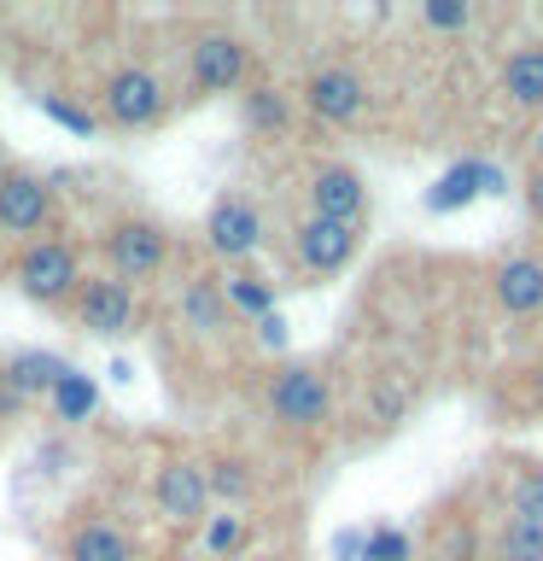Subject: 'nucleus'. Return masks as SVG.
<instances>
[{
    "mask_svg": "<svg viewBox=\"0 0 543 561\" xmlns=\"http://www.w3.org/2000/svg\"><path fill=\"white\" fill-rule=\"evenodd\" d=\"M420 18H427V30L455 35V30L473 24V7H467V0H427V7H420Z\"/></svg>",
    "mask_w": 543,
    "mask_h": 561,
    "instance_id": "cd10ccee",
    "label": "nucleus"
},
{
    "mask_svg": "<svg viewBox=\"0 0 543 561\" xmlns=\"http://www.w3.org/2000/svg\"><path fill=\"white\" fill-rule=\"evenodd\" d=\"M53 222V182L35 170L0 175V234H42Z\"/></svg>",
    "mask_w": 543,
    "mask_h": 561,
    "instance_id": "9b49d317",
    "label": "nucleus"
},
{
    "mask_svg": "<svg viewBox=\"0 0 543 561\" xmlns=\"http://www.w3.org/2000/svg\"><path fill=\"white\" fill-rule=\"evenodd\" d=\"M152 508L170 526H205L210 520V491H205V468L187 456H164L152 468Z\"/></svg>",
    "mask_w": 543,
    "mask_h": 561,
    "instance_id": "423d86ee",
    "label": "nucleus"
},
{
    "mask_svg": "<svg viewBox=\"0 0 543 561\" xmlns=\"http://www.w3.org/2000/svg\"><path fill=\"white\" fill-rule=\"evenodd\" d=\"M100 112L112 117L117 129H152V123L170 112V88L152 65H112L100 82Z\"/></svg>",
    "mask_w": 543,
    "mask_h": 561,
    "instance_id": "f03ea898",
    "label": "nucleus"
},
{
    "mask_svg": "<svg viewBox=\"0 0 543 561\" xmlns=\"http://www.w3.org/2000/svg\"><path fill=\"white\" fill-rule=\"evenodd\" d=\"M502 94L520 105V112H543V47H515L502 59Z\"/></svg>",
    "mask_w": 543,
    "mask_h": 561,
    "instance_id": "f3484780",
    "label": "nucleus"
},
{
    "mask_svg": "<svg viewBox=\"0 0 543 561\" xmlns=\"http://www.w3.org/2000/svg\"><path fill=\"white\" fill-rule=\"evenodd\" d=\"M368 410H374V421H380V427H392V421L403 415V386L380 380V386H374V398H368Z\"/></svg>",
    "mask_w": 543,
    "mask_h": 561,
    "instance_id": "c85d7f7f",
    "label": "nucleus"
},
{
    "mask_svg": "<svg viewBox=\"0 0 543 561\" xmlns=\"http://www.w3.org/2000/svg\"><path fill=\"white\" fill-rule=\"evenodd\" d=\"M257 328V345L263 351H287V316H280V310H269V316H263V322H252Z\"/></svg>",
    "mask_w": 543,
    "mask_h": 561,
    "instance_id": "c756f323",
    "label": "nucleus"
},
{
    "mask_svg": "<svg viewBox=\"0 0 543 561\" xmlns=\"http://www.w3.org/2000/svg\"><path fill=\"white\" fill-rule=\"evenodd\" d=\"M263 403H269V415L280 421V427H322V421L333 415V386L322 368H310V363H287V368H275L269 386H263Z\"/></svg>",
    "mask_w": 543,
    "mask_h": 561,
    "instance_id": "7ed1b4c3",
    "label": "nucleus"
},
{
    "mask_svg": "<svg viewBox=\"0 0 543 561\" xmlns=\"http://www.w3.org/2000/svg\"><path fill=\"white\" fill-rule=\"evenodd\" d=\"M525 210L543 222V170H532V182H525Z\"/></svg>",
    "mask_w": 543,
    "mask_h": 561,
    "instance_id": "473e14b6",
    "label": "nucleus"
},
{
    "mask_svg": "<svg viewBox=\"0 0 543 561\" xmlns=\"http://www.w3.org/2000/svg\"><path fill=\"white\" fill-rule=\"evenodd\" d=\"M362 245V228L350 222H327V217H304L292 228V257L304 263L310 275H339Z\"/></svg>",
    "mask_w": 543,
    "mask_h": 561,
    "instance_id": "9d476101",
    "label": "nucleus"
},
{
    "mask_svg": "<svg viewBox=\"0 0 543 561\" xmlns=\"http://www.w3.org/2000/svg\"><path fill=\"white\" fill-rule=\"evenodd\" d=\"M240 117H245V129H252V135H287V123H292V100L280 94L275 82H257L252 94L240 100Z\"/></svg>",
    "mask_w": 543,
    "mask_h": 561,
    "instance_id": "4be33fe9",
    "label": "nucleus"
},
{
    "mask_svg": "<svg viewBox=\"0 0 543 561\" xmlns=\"http://www.w3.org/2000/svg\"><path fill=\"white\" fill-rule=\"evenodd\" d=\"M65 561H135V538L117 520H82L65 538Z\"/></svg>",
    "mask_w": 543,
    "mask_h": 561,
    "instance_id": "4468645a",
    "label": "nucleus"
},
{
    "mask_svg": "<svg viewBox=\"0 0 543 561\" xmlns=\"http://www.w3.org/2000/svg\"><path fill=\"white\" fill-rule=\"evenodd\" d=\"M362 561H415V543L403 526H368L362 533Z\"/></svg>",
    "mask_w": 543,
    "mask_h": 561,
    "instance_id": "bb28decb",
    "label": "nucleus"
},
{
    "mask_svg": "<svg viewBox=\"0 0 543 561\" xmlns=\"http://www.w3.org/2000/svg\"><path fill=\"white\" fill-rule=\"evenodd\" d=\"M164 561H187V556H164Z\"/></svg>",
    "mask_w": 543,
    "mask_h": 561,
    "instance_id": "72a5a7b5",
    "label": "nucleus"
},
{
    "mask_svg": "<svg viewBox=\"0 0 543 561\" xmlns=\"http://www.w3.org/2000/svg\"><path fill=\"white\" fill-rule=\"evenodd\" d=\"M0 175H7V158H0Z\"/></svg>",
    "mask_w": 543,
    "mask_h": 561,
    "instance_id": "f704fd0d",
    "label": "nucleus"
},
{
    "mask_svg": "<svg viewBox=\"0 0 543 561\" xmlns=\"http://www.w3.org/2000/svg\"><path fill=\"white\" fill-rule=\"evenodd\" d=\"M245 538H252V526H245L240 515H210V520H205V556H217V561L240 556Z\"/></svg>",
    "mask_w": 543,
    "mask_h": 561,
    "instance_id": "a878e982",
    "label": "nucleus"
},
{
    "mask_svg": "<svg viewBox=\"0 0 543 561\" xmlns=\"http://www.w3.org/2000/svg\"><path fill=\"white\" fill-rule=\"evenodd\" d=\"M497 305H502L508 316L543 310V263H538V257H508V263H497Z\"/></svg>",
    "mask_w": 543,
    "mask_h": 561,
    "instance_id": "dca6fc26",
    "label": "nucleus"
},
{
    "mask_svg": "<svg viewBox=\"0 0 543 561\" xmlns=\"http://www.w3.org/2000/svg\"><path fill=\"white\" fill-rule=\"evenodd\" d=\"M480 193H508V175H502L497 164H490V158H462V164H450V170L427 187V210L450 217V210L473 205Z\"/></svg>",
    "mask_w": 543,
    "mask_h": 561,
    "instance_id": "ddd939ff",
    "label": "nucleus"
},
{
    "mask_svg": "<svg viewBox=\"0 0 543 561\" xmlns=\"http://www.w3.org/2000/svg\"><path fill=\"white\" fill-rule=\"evenodd\" d=\"M245 70H252V47H245L234 30L193 35V47H187V82H193V94H234V88L245 82Z\"/></svg>",
    "mask_w": 543,
    "mask_h": 561,
    "instance_id": "20e7f679",
    "label": "nucleus"
},
{
    "mask_svg": "<svg viewBox=\"0 0 543 561\" xmlns=\"http://www.w3.org/2000/svg\"><path fill=\"white\" fill-rule=\"evenodd\" d=\"M205 245L222 263L257 257V245H263V210L252 199H240V193H222V199L205 210Z\"/></svg>",
    "mask_w": 543,
    "mask_h": 561,
    "instance_id": "6e6552de",
    "label": "nucleus"
},
{
    "mask_svg": "<svg viewBox=\"0 0 543 561\" xmlns=\"http://www.w3.org/2000/svg\"><path fill=\"white\" fill-rule=\"evenodd\" d=\"M105 257H112V275L117 280H152L158 270L170 263V234H164V222H152V217H123L105 228Z\"/></svg>",
    "mask_w": 543,
    "mask_h": 561,
    "instance_id": "39448f33",
    "label": "nucleus"
},
{
    "mask_svg": "<svg viewBox=\"0 0 543 561\" xmlns=\"http://www.w3.org/2000/svg\"><path fill=\"white\" fill-rule=\"evenodd\" d=\"M0 368H7V380H12L24 398H47L70 363L59 357V351H18V357H7Z\"/></svg>",
    "mask_w": 543,
    "mask_h": 561,
    "instance_id": "6ab92c4d",
    "label": "nucleus"
},
{
    "mask_svg": "<svg viewBox=\"0 0 543 561\" xmlns=\"http://www.w3.org/2000/svg\"><path fill=\"white\" fill-rule=\"evenodd\" d=\"M175 310H182V328H193V333H222L234 322L222 305V275H193L182 298H175Z\"/></svg>",
    "mask_w": 543,
    "mask_h": 561,
    "instance_id": "2eb2a0df",
    "label": "nucleus"
},
{
    "mask_svg": "<svg viewBox=\"0 0 543 561\" xmlns=\"http://www.w3.org/2000/svg\"><path fill=\"white\" fill-rule=\"evenodd\" d=\"M362 533H368V526H345V533H333V561H362Z\"/></svg>",
    "mask_w": 543,
    "mask_h": 561,
    "instance_id": "7c9ffc66",
    "label": "nucleus"
},
{
    "mask_svg": "<svg viewBox=\"0 0 543 561\" xmlns=\"http://www.w3.org/2000/svg\"><path fill=\"white\" fill-rule=\"evenodd\" d=\"M497 561H543V526H525V520H502L497 533Z\"/></svg>",
    "mask_w": 543,
    "mask_h": 561,
    "instance_id": "393cba45",
    "label": "nucleus"
},
{
    "mask_svg": "<svg viewBox=\"0 0 543 561\" xmlns=\"http://www.w3.org/2000/svg\"><path fill=\"white\" fill-rule=\"evenodd\" d=\"M12 280H18V293H24L30 305H65V298H77V287H82V257H77L70 240L42 234V240H30L24 252H18Z\"/></svg>",
    "mask_w": 543,
    "mask_h": 561,
    "instance_id": "f257e3e1",
    "label": "nucleus"
},
{
    "mask_svg": "<svg viewBox=\"0 0 543 561\" xmlns=\"http://www.w3.org/2000/svg\"><path fill=\"white\" fill-rule=\"evenodd\" d=\"M47 403H53V415H59L65 427H82V421H94V410H100V380L70 363L59 375V386L47 392Z\"/></svg>",
    "mask_w": 543,
    "mask_h": 561,
    "instance_id": "a211bd4d",
    "label": "nucleus"
},
{
    "mask_svg": "<svg viewBox=\"0 0 543 561\" xmlns=\"http://www.w3.org/2000/svg\"><path fill=\"white\" fill-rule=\"evenodd\" d=\"M222 305H228V316L263 322V316L275 310V280H263L257 270H234V275H222Z\"/></svg>",
    "mask_w": 543,
    "mask_h": 561,
    "instance_id": "aec40b11",
    "label": "nucleus"
},
{
    "mask_svg": "<svg viewBox=\"0 0 543 561\" xmlns=\"http://www.w3.org/2000/svg\"><path fill=\"white\" fill-rule=\"evenodd\" d=\"M304 105H310L315 123L345 129V123H357L368 112V82L350 65H322V70H310V82H304Z\"/></svg>",
    "mask_w": 543,
    "mask_h": 561,
    "instance_id": "1a4fd4ad",
    "label": "nucleus"
},
{
    "mask_svg": "<svg viewBox=\"0 0 543 561\" xmlns=\"http://www.w3.org/2000/svg\"><path fill=\"white\" fill-rule=\"evenodd\" d=\"M24 410H30V398L18 392V386L7 380V368H0V421H18V415H24Z\"/></svg>",
    "mask_w": 543,
    "mask_h": 561,
    "instance_id": "2f4dec72",
    "label": "nucleus"
},
{
    "mask_svg": "<svg viewBox=\"0 0 543 561\" xmlns=\"http://www.w3.org/2000/svg\"><path fill=\"white\" fill-rule=\"evenodd\" d=\"M199 468H205L210 503H245L257 491V473H252L245 456H210V462H199Z\"/></svg>",
    "mask_w": 543,
    "mask_h": 561,
    "instance_id": "412c9836",
    "label": "nucleus"
},
{
    "mask_svg": "<svg viewBox=\"0 0 543 561\" xmlns=\"http://www.w3.org/2000/svg\"><path fill=\"white\" fill-rule=\"evenodd\" d=\"M263 561H275V556H263Z\"/></svg>",
    "mask_w": 543,
    "mask_h": 561,
    "instance_id": "c9c22d12",
    "label": "nucleus"
},
{
    "mask_svg": "<svg viewBox=\"0 0 543 561\" xmlns=\"http://www.w3.org/2000/svg\"><path fill=\"white\" fill-rule=\"evenodd\" d=\"M508 520L543 526V468H520L508 485Z\"/></svg>",
    "mask_w": 543,
    "mask_h": 561,
    "instance_id": "b1692460",
    "label": "nucleus"
},
{
    "mask_svg": "<svg viewBox=\"0 0 543 561\" xmlns=\"http://www.w3.org/2000/svg\"><path fill=\"white\" fill-rule=\"evenodd\" d=\"M35 105H42L47 123H59V129H70L77 140H94L100 135V117L88 112L82 100H70V94H35Z\"/></svg>",
    "mask_w": 543,
    "mask_h": 561,
    "instance_id": "5701e85b",
    "label": "nucleus"
},
{
    "mask_svg": "<svg viewBox=\"0 0 543 561\" xmlns=\"http://www.w3.org/2000/svg\"><path fill=\"white\" fill-rule=\"evenodd\" d=\"M77 322L94 333V340H123V333L135 328V287L129 280H117V275H82V287H77Z\"/></svg>",
    "mask_w": 543,
    "mask_h": 561,
    "instance_id": "0eeeda50",
    "label": "nucleus"
},
{
    "mask_svg": "<svg viewBox=\"0 0 543 561\" xmlns=\"http://www.w3.org/2000/svg\"><path fill=\"white\" fill-rule=\"evenodd\" d=\"M310 217H327V222H350V228H362V210H368V187H362V175L350 170V164H322L310 175Z\"/></svg>",
    "mask_w": 543,
    "mask_h": 561,
    "instance_id": "f8f14e48",
    "label": "nucleus"
}]
</instances>
